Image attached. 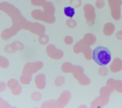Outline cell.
I'll use <instances>...</instances> for the list:
<instances>
[{
	"label": "cell",
	"instance_id": "1",
	"mask_svg": "<svg viewBox=\"0 0 122 108\" xmlns=\"http://www.w3.org/2000/svg\"><path fill=\"white\" fill-rule=\"evenodd\" d=\"M111 53L107 47L98 46L93 50L92 59L96 63L101 66H105L111 60Z\"/></svg>",
	"mask_w": 122,
	"mask_h": 108
},
{
	"label": "cell",
	"instance_id": "2",
	"mask_svg": "<svg viewBox=\"0 0 122 108\" xmlns=\"http://www.w3.org/2000/svg\"><path fill=\"white\" fill-rule=\"evenodd\" d=\"M43 66V63L41 61L27 62L24 66L22 74L32 78V75L41 69Z\"/></svg>",
	"mask_w": 122,
	"mask_h": 108
},
{
	"label": "cell",
	"instance_id": "3",
	"mask_svg": "<svg viewBox=\"0 0 122 108\" xmlns=\"http://www.w3.org/2000/svg\"><path fill=\"white\" fill-rule=\"evenodd\" d=\"M108 1L112 18L115 20H119L121 18L122 0H108Z\"/></svg>",
	"mask_w": 122,
	"mask_h": 108
},
{
	"label": "cell",
	"instance_id": "4",
	"mask_svg": "<svg viewBox=\"0 0 122 108\" xmlns=\"http://www.w3.org/2000/svg\"><path fill=\"white\" fill-rule=\"evenodd\" d=\"M83 10L85 18L86 19L87 24L89 26H93L95 23L96 18L94 6L90 4H86L83 7Z\"/></svg>",
	"mask_w": 122,
	"mask_h": 108
},
{
	"label": "cell",
	"instance_id": "5",
	"mask_svg": "<svg viewBox=\"0 0 122 108\" xmlns=\"http://www.w3.org/2000/svg\"><path fill=\"white\" fill-rule=\"evenodd\" d=\"M7 86L14 95H19L22 91L21 87L18 81L15 79L9 80L8 81Z\"/></svg>",
	"mask_w": 122,
	"mask_h": 108
},
{
	"label": "cell",
	"instance_id": "6",
	"mask_svg": "<svg viewBox=\"0 0 122 108\" xmlns=\"http://www.w3.org/2000/svg\"><path fill=\"white\" fill-rule=\"evenodd\" d=\"M46 51L48 56L53 59H59L61 57V52L57 50L54 45L50 44L47 46Z\"/></svg>",
	"mask_w": 122,
	"mask_h": 108
},
{
	"label": "cell",
	"instance_id": "7",
	"mask_svg": "<svg viewBox=\"0 0 122 108\" xmlns=\"http://www.w3.org/2000/svg\"><path fill=\"white\" fill-rule=\"evenodd\" d=\"M35 85L38 89L43 90L46 86V78L45 75L43 74H40L35 76L34 79Z\"/></svg>",
	"mask_w": 122,
	"mask_h": 108
},
{
	"label": "cell",
	"instance_id": "8",
	"mask_svg": "<svg viewBox=\"0 0 122 108\" xmlns=\"http://www.w3.org/2000/svg\"><path fill=\"white\" fill-rule=\"evenodd\" d=\"M115 29L114 24L111 23H106L104 26L103 32L106 35H109L112 34Z\"/></svg>",
	"mask_w": 122,
	"mask_h": 108
},
{
	"label": "cell",
	"instance_id": "9",
	"mask_svg": "<svg viewBox=\"0 0 122 108\" xmlns=\"http://www.w3.org/2000/svg\"><path fill=\"white\" fill-rule=\"evenodd\" d=\"M64 13L66 16L72 18L75 15V9L71 6H67L64 7Z\"/></svg>",
	"mask_w": 122,
	"mask_h": 108
},
{
	"label": "cell",
	"instance_id": "10",
	"mask_svg": "<svg viewBox=\"0 0 122 108\" xmlns=\"http://www.w3.org/2000/svg\"><path fill=\"white\" fill-rule=\"evenodd\" d=\"M9 65V62L5 57L0 56V67L3 69L7 68Z\"/></svg>",
	"mask_w": 122,
	"mask_h": 108
},
{
	"label": "cell",
	"instance_id": "11",
	"mask_svg": "<svg viewBox=\"0 0 122 108\" xmlns=\"http://www.w3.org/2000/svg\"><path fill=\"white\" fill-rule=\"evenodd\" d=\"M55 102L53 100H50L43 103L41 105L42 108H54L55 106Z\"/></svg>",
	"mask_w": 122,
	"mask_h": 108
},
{
	"label": "cell",
	"instance_id": "12",
	"mask_svg": "<svg viewBox=\"0 0 122 108\" xmlns=\"http://www.w3.org/2000/svg\"><path fill=\"white\" fill-rule=\"evenodd\" d=\"M12 49L15 52L17 51H22L24 49V46L21 43H14L11 44Z\"/></svg>",
	"mask_w": 122,
	"mask_h": 108
},
{
	"label": "cell",
	"instance_id": "13",
	"mask_svg": "<svg viewBox=\"0 0 122 108\" xmlns=\"http://www.w3.org/2000/svg\"><path fill=\"white\" fill-rule=\"evenodd\" d=\"M31 98L34 101H40L41 99V95L38 92H35L31 94Z\"/></svg>",
	"mask_w": 122,
	"mask_h": 108
},
{
	"label": "cell",
	"instance_id": "14",
	"mask_svg": "<svg viewBox=\"0 0 122 108\" xmlns=\"http://www.w3.org/2000/svg\"><path fill=\"white\" fill-rule=\"evenodd\" d=\"M105 1L104 0H97L96 2V6L98 9H101L104 6Z\"/></svg>",
	"mask_w": 122,
	"mask_h": 108
},
{
	"label": "cell",
	"instance_id": "15",
	"mask_svg": "<svg viewBox=\"0 0 122 108\" xmlns=\"http://www.w3.org/2000/svg\"><path fill=\"white\" fill-rule=\"evenodd\" d=\"M4 50L5 52L7 53L10 54L15 53L11 47V44L6 45L5 47Z\"/></svg>",
	"mask_w": 122,
	"mask_h": 108
},
{
	"label": "cell",
	"instance_id": "16",
	"mask_svg": "<svg viewBox=\"0 0 122 108\" xmlns=\"http://www.w3.org/2000/svg\"><path fill=\"white\" fill-rule=\"evenodd\" d=\"M0 108H10V107L5 101H4V100H2L1 99V98L0 101Z\"/></svg>",
	"mask_w": 122,
	"mask_h": 108
},
{
	"label": "cell",
	"instance_id": "17",
	"mask_svg": "<svg viewBox=\"0 0 122 108\" xmlns=\"http://www.w3.org/2000/svg\"><path fill=\"white\" fill-rule=\"evenodd\" d=\"M6 88V85L4 82H0V92L3 91Z\"/></svg>",
	"mask_w": 122,
	"mask_h": 108
},
{
	"label": "cell",
	"instance_id": "18",
	"mask_svg": "<svg viewBox=\"0 0 122 108\" xmlns=\"http://www.w3.org/2000/svg\"></svg>",
	"mask_w": 122,
	"mask_h": 108
}]
</instances>
